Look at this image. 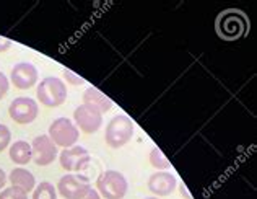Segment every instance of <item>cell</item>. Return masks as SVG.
Here are the masks:
<instances>
[{
  "mask_svg": "<svg viewBox=\"0 0 257 199\" xmlns=\"http://www.w3.org/2000/svg\"><path fill=\"white\" fill-rule=\"evenodd\" d=\"M134 132H135L134 121L125 114H117L107 122L104 141L111 149H120V147H124L125 144L131 142Z\"/></svg>",
  "mask_w": 257,
  "mask_h": 199,
  "instance_id": "1",
  "label": "cell"
},
{
  "mask_svg": "<svg viewBox=\"0 0 257 199\" xmlns=\"http://www.w3.org/2000/svg\"><path fill=\"white\" fill-rule=\"evenodd\" d=\"M36 97L41 105L47 108H57L67 100V85L59 77H46L36 88Z\"/></svg>",
  "mask_w": 257,
  "mask_h": 199,
  "instance_id": "2",
  "label": "cell"
},
{
  "mask_svg": "<svg viewBox=\"0 0 257 199\" xmlns=\"http://www.w3.org/2000/svg\"><path fill=\"white\" fill-rule=\"evenodd\" d=\"M128 183L122 173L116 170H106L96 181V191L104 199H124Z\"/></svg>",
  "mask_w": 257,
  "mask_h": 199,
  "instance_id": "3",
  "label": "cell"
},
{
  "mask_svg": "<svg viewBox=\"0 0 257 199\" xmlns=\"http://www.w3.org/2000/svg\"><path fill=\"white\" fill-rule=\"evenodd\" d=\"M51 141L56 144V147L62 149H70L77 144L80 132L77 126L69 118H57L51 122L49 126V134Z\"/></svg>",
  "mask_w": 257,
  "mask_h": 199,
  "instance_id": "4",
  "label": "cell"
},
{
  "mask_svg": "<svg viewBox=\"0 0 257 199\" xmlns=\"http://www.w3.org/2000/svg\"><path fill=\"white\" fill-rule=\"evenodd\" d=\"M9 114L17 124H31L39 114L38 101L28 97H18L10 103Z\"/></svg>",
  "mask_w": 257,
  "mask_h": 199,
  "instance_id": "5",
  "label": "cell"
},
{
  "mask_svg": "<svg viewBox=\"0 0 257 199\" xmlns=\"http://www.w3.org/2000/svg\"><path fill=\"white\" fill-rule=\"evenodd\" d=\"M56 189L65 199H83L88 194V191L91 189V186L85 176L69 173L60 178Z\"/></svg>",
  "mask_w": 257,
  "mask_h": 199,
  "instance_id": "6",
  "label": "cell"
},
{
  "mask_svg": "<svg viewBox=\"0 0 257 199\" xmlns=\"http://www.w3.org/2000/svg\"><path fill=\"white\" fill-rule=\"evenodd\" d=\"M59 160H60V167L65 171L75 173V171H82L88 167V163L91 162V155L85 147L73 146L70 149H64Z\"/></svg>",
  "mask_w": 257,
  "mask_h": 199,
  "instance_id": "7",
  "label": "cell"
},
{
  "mask_svg": "<svg viewBox=\"0 0 257 199\" xmlns=\"http://www.w3.org/2000/svg\"><path fill=\"white\" fill-rule=\"evenodd\" d=\"M31 152H33V162L39 167H47L56 160L57 157V147L51 141L47 134H41L33 139L31 142Z\"/></svg>",
  "mask_w": 257,
  "mask_h": 199,
  "instance_id": "8",
  "label": "cell"
},
{
  "mask_svg": "<svg viewBox=\"0 0 257 199\" xmlns=\"http://www.w3.org/2000/svg\"><path fill=\"white\" fill-rule=\"evenodd\" d=\"M73 119L75 122L73 124L77 126L85 134H93L96 132L98 129L103 124V114H101L98 109H94L88 105H80L75 111H73Z\"/></svg>",
  "mask_w": 257,
  "mask_h": 199,
  "instance_id": "9",
  "label": "cell"
},
{
  "mask_svg": "<svg viewBox=\"0 0 257 199\" xmlns=\"http://www.w3.org/2000/svg\"><path fill=\"white\" fill-rule=\"evenodd\" d=\"M38 69L30 62H20L12 69L10 82L20 90H28L38 84Z\"/></svg>",
  "mask_w": 257,
  "mask_h": 199,
  "instance_id": "10",
  "label": "cell"
},
{
  "mask_svg": "<svg viewBox=\"0 0 257 199\" xmlns=\"http://www.w3.org/2000/svg\"><path fill=\"white\" fill-rule=\"evenodd\" d=\"M178 186V180L173 173L168 171H157L148 178V189L155 194V197L170 196Z\"/></svg>",
  "mask_w": 257,
  "mask_h": 199,
  "instance_id": "11",
  "label": "cell"
},
{
  "mask_svg": "<svg viewBox=\"0 0 257 199\" xmlns=\"http://www.w3.org/2000/svg\"><path fill=\"white\" fill-rule=\"evenodd\" d=\"M83 105H88L94 109H98L101 114H104L107 111H111L112 108V100L107 98L103 92H99L98 88L88 87L83 92Z\"/></svg>",
  "mask_w": 257,
  "mask_h": 199,
  "instance_id": "12",
  "label": "cell"
},
{
  "mask_svg": "<svg viewBox=\"0 0 257 199\" xmlns=\"http://www.w3.org/2000/svg\"><path fill=\"white\" fill-rule=\"evenodd\" d=\"M7 180L12 183V186L23 189L26 194L36 188V180L30 170H26L23 167H17L10 171V175L7 176Z\"/></svg>",
  "mask_w": 257,
  "mask_h": 199,
  "instance_id": "13",
  "label": "cell"
},
{
  "mask_svg": "<svg viewBox=\"0 0 257 199\" xmlns=\"http://www.w3.org/2000/svg\"><path fill=\"white\" fill-rule=\"evenodd\" d=\"M9 154L13 163H17V165H26L33 159L31 144H28L26 141H15L9 147Z\"/></svg>",
  "mask_w": 257,
  "mask_h": 199,
  "instance_id": "14",
  "label": "cell"
},
{
  "mask_svg": "<svg viewBox=\"0 0 257 199\" xmlns=\"http://www.w3.org/2000/svg\"><path fill=\"white\" fill-rule=\"evenodd\" d=\"M33 199H57V189L54 184L43 181L33 189Z\"/></svg>",
  "mask_w": 257,
  "mask_h": 199,
  "instance_id": "15",
  "label": "cell"
},
{
  "mask_svg": "<svg viewBox=\"0 0 257 199\" xmlns=\"http://www.w3.org/2000/svg\"><path fill=\"white\" fill-rule=\"evenodd\" d=\"M148 160H150L152 167H153V168H157L158 171H160V170H168V168H170V165H171L170 160L166 159L165 154L161 152V150H160L158 147L152 149L150 155H148Z\"/></svg>",
  "mask_w": 257,
  "mask_h": 199,
  "instance_id": "16",
  "label": "cell"
},
{
  "mask_svg": "<svg viewBox=\"0 0 257 199\" xmlns=\"http://www.w3.org/2000/svg\"><path fill=\"white\" fill-rule=\"evenodd\" d=\"M0 199H28V194H26L23 189L10 186V188H4L2 189V193H0Z\"/></svg>",
  "mask_w": 257,
  "mask_h": 199,
  "instance_id": "17",
  "label": "cell"
},
{
  "mask_svg": "<svg viewBox=\"0 0 257 199\" xmlns=\"http://www.w3.org/2000/svg\"><path fill=\"white\" fill-rule=\"evenodd\" d=\"M10 141H12L10 129L7 127L5 124H0V152L10 146Z\"/></svg>",
  "mask_w": 257,
  "mask_h": 199,
  "instance_id": "18",
  "label": "cell"
},
{
  "mask_svg": "<svg viewBox=\"0 0 257 199\" xmlns=\"http://www.w3.org/2000/svg\"><path fill=\"white\" fill-rule=\"evenodd\" d=\"M64 79L67 80V84H70V85H82L83 84V79L82 77H78V75H75L72 71H69V69H64Z\"/></svg>",
  "mask_w": 257,
  "mask_h": 199,
  "instance_id": "19",
  "label": "cell"
},
{
  "mask_svg": "<svg viewBox=\"0 0 257 199\" xmlns=\"http://www.w3.org/2000/svg\"><path fill=\"white\" fill-rule=\"evenodd\" d=\"M9 87H10V80L7 79V75L4 72H0V100L9 92Z\"/></svg>",
  "mask_w": 257,
  "mask_h": 199,
  "instance_id": "20",
  "label": "cell"
},
{
  "mask_svg": "<svg viewBox=\"0 0 257 199\" xmlns=\"http://www.w3.org/2000/svg\"><path fill=\"white\" fill-rule=\"evenodd\" d=\"M12 46H13V41H12V39H9V38H2V36H0V52L9 51Z\"/></svg>",
  "mask_w": 257,
  "mask_h": 199,
  "instance_id": "21",
  "label": "cell"
},
{
  "mask_svg": "<svg viewBox=\"0 0 257 199\" xmlns=\"http://www.w3.org/2000/svg\"><path fill=\"white\" fill-rule=\"evenodd\" d=\"M83 199H101V196H99V193H98V191L96 189H90V191H88V194L83 197Z\"/></svg>",
  "mask_w": 257,
  "mask_h": 199,
  "instance_id": "22",
  "label": "cell"
},
{
  "mask_svg": "<svg viewBox=\"0 0 257 199\" xmlns=\"http://www.w3.org/2000/svg\"><path fill=\"white\" fill-rule=\"evenodd\" d=\"M179 191H181V194L184 196V197H187V199H192V196L189 194V191H187V186H186L184 183H181V184H179Z\"/></svg>",
  "mask_w": 257,
  "mask_h": 199,
  "instance_id": "23",
  "label": "cell"
},
{
  "mask_svg": "<svg viewBox=\"0 0 257 199\" xmlns=\"http://www.w3.org/2000/svg\"><path fill=\"white\" fill-rule=\"evenodd\" d=\"M5 183H7V175H5V171L0 168V189H4Z\"/></svg>",
  "mask_w": 257,
  "mask_h": 199,
  "instance_id": "24",
  "label": "cell"
},
{
  "mask_svg": "<svg viewBox=\"0 0 257 199\" xmlns=\"http://www.w3.org/2000/svg\"><path fill=\"white\" fill-rule=\"evenodd\" d=\"M145 199H160V197H145Z\"/></svg>",
  "mask_w": 257,
  "mask_h": 199,
  "instance_id": "25",
  "label": "cell"
}]
</instances>
